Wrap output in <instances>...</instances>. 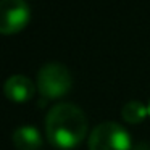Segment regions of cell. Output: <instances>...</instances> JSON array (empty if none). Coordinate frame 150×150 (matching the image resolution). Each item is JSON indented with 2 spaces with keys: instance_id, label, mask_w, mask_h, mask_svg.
Wrapping results in <instances>:
<instances>
[{
  "instance_id": "9",
  "label": "cell",
  "mask_w": 150,
  "mask_h": 150,
  "mask_svg": "<svg viewBox=\"0 0 150 150\" xmlns=\"http://www.w3.org/2000/svg\"><path fill=\"white\" fill-rule=\"evenodd\" d=\"M147 110H149V116H150V102H149V105H147Z\"/></svg>"
},
{
  "instance_id": "6",
  "label": "cell",
  "mask_w": 150,
  "mask_h": 150,
  "mask_svg": "<svg viewBox=\"0 0 150 150\" xmlns=\"http://www.w3.org/2000/svg\"><path fill=\"white\" fill-rule=\"evenodd\" d=\"M13 144L18 150H37L42 145V136L36 126L23 124L13 131Z\"/></svg>"
},
{
  "instance_id": "8",
  "label": "cell",
  "mask_w": 150,
  "mask_h": 150,
  "mask_svg": "<svg viewBox=\"0 0 150 150\" xmlns=\"http://www.w3.org/2000/svg\"><path fill=\"white\" fill-rule=\"evenodd\" d=\"M132 150H150V144L139 142V144H136V145H132Z\"/></svg>"
},
{
  "instance_id": "7",
  "label": "cell",
  "mask_w": 150,
  "mask_h": 150,
  "mask_svg": "<svg viewBox=\"0 0 150 150\" xmlns=\"http://www.w3.org/2000/svg\"><path fill=\"white\" fill-rule=\"evenodd\" d=\"M149 115L147 105L142 103L139 100H129L127 103H124V107L121 108V118L126 123L131 124H139L145 120V116Z\"/></svg>"
},
{
  "instance_id": "3",
  "label": "cell",
  "mask_w": 150,
  "mask_h": 150,
  "mask_svg": "<svg viewBox=\"0 0 150 150\" xmlns=\"http://www.w3.org/2000/svg\"><path fill=\"white\" fill-rule=\"evenodd\" d=\"M89 150H132V140L124 126L116 121H102L92 129Z\"/></svg>"
},
{
  "instance_id": "1",
  "label": "cell",
  "mask_w": 150,
  "mask_h": 150,
  "mask_svg": "<svg viewBox=\"0 0 150 150\" xmlns=\"http://www.w3.org/2000/svg\"><path fill=\"white\" fill-rule=\"evenodd\" d=\"M45 134L49 142L57 149H74L87 134L86 113L71 102L53 105L45 116Z\"/></svg>"
},
{
  "instance_id": "2",
  "label": "cell",
  "mask_w": 150,
  "mask_h": 150,
  "mask_svg": "<svg viewBox=\"0 0 150 150\" xmlns=\"http://www.w3.org/2000/svg\"><path fill=\"white\" fill-rule=\"evenodd\" d=\"M37 91L47 100L62 98L71 91L73 78L68 66L58 62H50L40 66L37 73Z\"/></svg>"
},
{
  "instance_id": "5",
  "label": "cell",
  "mask_w": 150,
  "mask_h": 150,
  "mask_svg": "<svg viewBox=\"0 0 150 150\" xmlns=\"http://www.w3.org/2000/svg\"><path fill=\"white\" fill-rule=\"evenodd\" d=\"M36 84L24 74H13L4 82V94L8 100L23 103L34 97Z\"/></svg>"
},
{
  "instance_id": "4",
  "label": "cell",
  "mask_w": 150,
  "mask_h": 150,
  "mask_svg": "<svg viewBox=\"0 0 150 150\" xmlns=\"http://www.w3.org/2000/svg\"><path fill=\"white\" fill-rule=\"evenodd\" d=\"M31 8L26 0H0V34H16L28 26Z\"/></svg>"
}]
</instances>
